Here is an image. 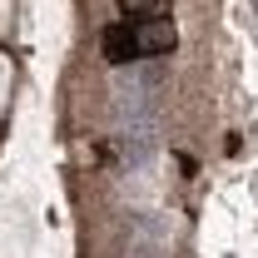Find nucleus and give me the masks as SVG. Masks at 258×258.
I'll return each instance as SVG.
<instances>
[{
    "label": "nucleus",
    "instance_id": "1",
    "mask_svg": "<svg viewBox=\"0 0 258 258\" xmlns=\"http://www.w3.org/2000/svg\"><path fill=\"white\" fill-rule=\"evenodd\" d=\"M129 30H134V50H139V60L174 55V45H179V35H174V20H169V15H164V20H129Z\"/></svg>",
    "mask_w": 258,
    "mask_h": 258
},
{
    "label": "nucleus",
    "instance_id": "3",
    "mask_svg": "<svg viewBox=\"0 0 258 258\" xmlns=\"http://www.w3.org/2000/svg\"><path fill=\"white\" fill-rule=\"evenodd\" d=\"M124 20H164L169 15V0H114Z\"/></svg>",
    "mask_w": 258,
    "mask_h": 258
},
{
    "label": "nucleus",
    "instance_id": "2",
    "mask_svg": "<svg viewBox=\"0 0 258 258\" xmlns=\"http://www.w3.org/2000/svg\"><path fill=\"white\" fill-rule=\"evenodd\" d=\"M99 50H104V60H109V64H129V60H139L129 20H114V25H104V35H99Z\"/></svg>",
    "mask_w": 258,
    "mask_h": 258
}]
</instances>
